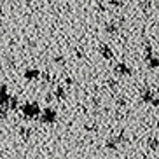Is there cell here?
<instances>
[{"instance_id":"1","label":"cell","mask_w":159,"mask_h":159,"mask_svg":"<svg viewBox=\"0 0 159 159\" xmlns=\"http://www.w3.org/2000/svg\"><path fill=\"white\" fill-rule=\"evenodd\" d=\"M102 54H103V56H107V58H112V51H110L107 46L102 47Z\"/></svg>"},{"instance_id":"2","label":"cell","mask_w":159,"mask_h":159,"mask_svg":"<svg viewBox=\"0 0 159 159\" xmlns=\"http://www.w3.org/2000/svg\"><path fill=\"white\" fill-rule=\"evenodd\" d=\"M105 30H107L108 33H114L117 30V26H116V23H108L107 26H105Z\"/></svg>"},{"instance_id":"3","label":"cell","mask_w":159,"mask_h":159,"mask_svg":"<svg viewBox=\"0 0 159 159\" xmlns=\"http://www.w3.org/2000/svg\"><path fill=\"white\" fill-rule=\"evenodd\" d=\"M37 74H39L37 70H28L26 72V77H28V79H33V77H37Z\"/></svg>"},{"instance_id":"4","label":"cell","mask_w":159,"mask_h":159,"mask_svg":"<svg viewBox=\"0 0 159 159\" xmlns=\"http://www.w3.org/2000/svg\"><path fill=\"white\" fill-rule=\"evenodd\" d=\"M150 66H159V60H157V58H152V60H150Z\"/></svg>"},{"instance_id":"5","label":"cell","mask_w":159,"mask_h":159,"mask_svg":"<svg viewBox=\"0 0 159 159\" xmlns=\"http://www.w3.org/2000/svg\"><path fill=\"white\" fill-rule=\"evenodd\" d=\"M117 70H121V72H124V74H128V68L124 65H121V66H117Z\"/></svg>"}]
</instances>
